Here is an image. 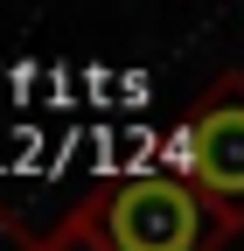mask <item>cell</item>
Returning <instances> with one entry per match:
<instances>
[{
  "instance_id": "6da1fadb",
  "label": "cell",
  "mask_w": 244,
  "mask_h": 251,
  "mask_svg": "<svg viewBox=\"0 0 244 251\" xmlns=\"http://www.w3.org/2000/svg\"><path fill=\"white\" fill-rule=\"evenodd\" d=\"M98 216L112 251H223L230 237H244V216L217 209L189 188L174 168L168 175H126V181H98Z\"/></svg>"
},
{
  "instance_id": "7a4b0ae2",
  "label": "cell",
  "mask_w": 244,
  "mask_h": 251,
  "mask_svg": "<svg viewBox=\"0 0 244 251\" xmlns=\"http://www.w3.org/2000/svg\"><path fill=\"white\" fill-rule=\"evenodd\" d=\"M174 175L244 216V70H223L174 126Z\"/></svg>"
},
{
  "instance_id": "3957f363",
  "label": "cell",
  "mask_w": 244,
  "mask_h": 251,
  "mask_svg": "<svg viewBox=\"0 0 244 251\" xmlns=\"http://www.w3.org/2000/svg\"><path fill=\"white\" fill-rule=\"evenodd\" d=\"M42 251H112V237H105V216H98V196H84V202L63 216V224L42 237Z\"/></svg>"
},
{
  "instance_id": "277c9868",
  "label": "cell",
  "mask_w": 244,
  "mask_h": 251,
  "mask_svg": "<svg viewBox=\"0 0 244 251\" xmlns=\"http://www.w3.org/2000/svg\"><path fill=\"white\" fill-rule=\"evenodd\" d=\"M0 251H42V237L28 230V216L14 202H0Z\"/></svg>"
}]
</instances>
